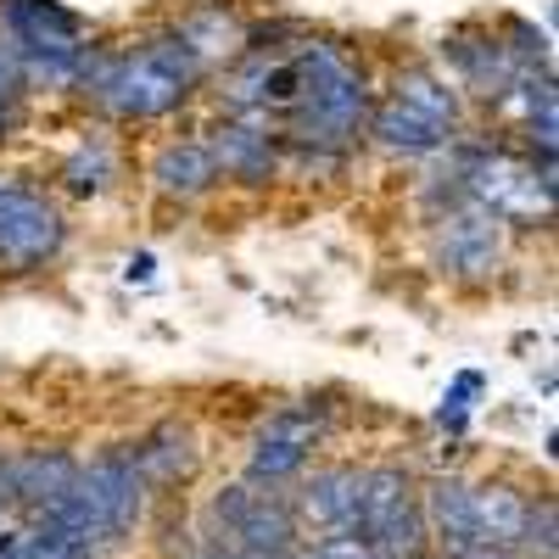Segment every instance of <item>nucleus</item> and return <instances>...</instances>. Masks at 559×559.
<instances>
[{"mask_svg": "<svg viewBox=\"0 0 559 559\" xmlns=\"http://www.w3.org/2000/svg\"><path fill=\"white\" fill-rule=\"evenodd\" d=\"M202 79H207V62L168 23V28L146 34L140 45H123V51L90 45L73 90L118 123H152V118H168L174 107L191 102Z\"/></svg>", "mask_w": 559, "mask_h": 559, "instance_id": "obj_1", "label": "nucleus"}, {"mask_svg": "<svg viewBox=\"0 0 559 559\" xmlns=\"http://www.w3.org/2000/svg\"><path fill=\"white\" fill-rule=\"evenodd\" d=\"M292 73H297V96L274 123L280 140H286V152L347 157L364 140L369 107H376V90H369L364 62L347 51V45L308 34L292 51Z\"/></svg>", "mask_w": 559, "mask_h": 559, "instance_id": "obj_2", "label": "nucleus"}, {"mask_svg": "<svg viewBox=\"0 0 559 559\" xmlns=\"http://www.w3.org/2000/svg\"><path fill=\"white\" fill-rule=\"evenodd\" d=\"M448 168L459 174L464 197L487 207L503 229H537L554 218V168H537L526 152L509 146H448Z\"/></svg>", "mask_w": 559, "mask_h": 559, "instance_id": "obj_3", "label": "nucleus"}, {"mask_svg": "<svg viewBox=\"0 0 559 559\" xmlns=\"http://www.w3.org/2000/svg\"><path fill=\"white\" fill-rule=\"evenodd\" d=\"M426 207H431V258L448 280L481 286L503 269V224L464 197L453 168L426 185Z\"/></svg>", "mask_w": 559, "mask_h": 559, "instance_id": "obj_4", "label": "nucleus"}, {"mask_svg": "<svg viewBox=\"0 0 559 559\" xmlns=\"http://www.w3.org/2000/svg\"><path fill=\"white\" fill-rule=\"evenodd\" d=\"M376 559H419L431 554L426 515H419V481L408 464H369L358 471V526Z\"/></svg>", "mask_w": 559, "mask_h": 559, "instance_id": "obj_5", "label": "nucleus"}, {"mask_svg": "<svg viewBox=\"0 0 559 559\" xmlns=\"http://www.w3.org/2000/svg\"><path fill=\"white\" fill-rule=\"evenodd\" d=\"M207 521L224 548H236L241 559H280L286 548L302 543L297 515H292V498L280 487H258V481H229L213 492L207 503Z\"/></svg>", "mask_w": 559, "mask_h": 559, "instance_id": "obj_6", "label": "nucleus"}, {"mask_svg": "<svg viewBox=\"0 0 559 559\" xmlns=\"http://www.w3.org/2000/svg\"><path fill=\"white\" fill-rule=\"evenodd\" d=\"M62 247H68L62 207L34 185L0 179V274H34L57 263Z\"/></svg>", "mask_w": 559, "mask_h": 559, "instance_id": "obj_7", "label": "nucleus"}, {"mask_svg": "<svg viewBox=\"0 0 559 559\" xmlns=\"http://www.w3.org/2000/svg\"><path fill=\"white\" fill-rule=\"evenodd\" d=\"M79 492L90 503L96 521V543L102 548H123L140 526H146V481H140L129 448H102L96 459L79 464Z\"/></svg>", "mask_w": 559, "mask_h": 559, "instance_id": "obj_8", "label": "nucleus"}, {"mask_svg": "<svg viewBox=\"0 0 559 559\" xmlns=\"http://www.w3.org/2000/svg\"><path fill=\"white\" fill-rule=\"evenodd\" d=\"M324 442V419L313 408H280L269 414L252 448H247V476L241 481H258V487H292L302 471L313 448Z\"/></svg>", "mask_w": 559, "mask_h": 559, "instance_id": "obj_9", "label": "nucleus"}, {"mask_svg": "<svg viewBox=\"0 0 559 559\" xmlns=\"http://www.w3.org/2000/svg\"><path fill=\"white\" fill-rule=\"evenodd\" d=\"M286 498H292L302 543L353 532L358 526V464H313V471L297 476V492Z\"/></svg>", "mask_w": 559, "mask_h": 559, "instance_id": "obj_10", "label": "nucleus"}, {"mask_svg": "<svg viewBox=\"0 0 559 559\" xmlns=\"http://www.w3.org/2000/svg\"><path fill=\"white\" fill-rule=\"evenodd\" d=\"M0 39L12 57H73L90 45V28L62 0H0Z\"/></svg>", "mask_w": 559, "mask_h": 559, "instance_id": "obj_11", "label": "nucleus"}, {"mask_svg": "<svg viewBox=\"0 0 559 559\" xmlns=\"http://www.w3.org/2000/svg\"><path fill=\"white\" fill-rule=\"evenodd\" d=\"M207 152L218 163V179L236 185H274L286 174V140L258 118H218L207 129Z\"/></svg>", "mask_w": 559, "mask_h": 559, "instance_id": "obj_12", "label": "nucleus"}, {"mask_svg": "<svg viewBox=\"0 0 559 559\" xmlns=\"http://www.w3.org/2000/svg\"><path fill=\"white\" fill-rule=\"evenodd\" d=\"M442 57H448V68H453V84L471 90V96L487 102V107L509 90V79L521 73L515 62H509L498 28H481V23H464V28L442 34Z\"/></svg>", "mask_w": 559, "mask_h": 559, "instance_id": "obj_13", "label": "nucleus"}, {"mask_svg": "<svg viewBox=\"0 0 559 559\" xmlns=\"http://www.w3.org/2000/svg\"><path fill=\"white\" fill-rule=\"evenodd\" d=\"M419 515H426V543H431L437 559H464L471 548H481L476 509H471V481L464 476L419 481Z\"/></svg>", "mask_w": 559, "mask_h": 559, "instance_id": "obj_14", "label": "nucleus"}, {"mask_svg": "<svg viewBox=\"0 0 559 559\" xmlns=\"http://www.w3.org/2000/svg\"><path fill=\"white\" fill-rule=\"evenodd\" d=\"M79 487V459L68 448H28L12 453V492H17V521L34 526Z\"/></svg>", "mask_w": 559, "mask_h": 559, "instance_id": "obj_15", "label": "nucleus"}, {"mask_svg": "<svg viewBox=\"0 0 559 559\" xmlns=\"http://www.w3.org/2000/svg\"><path fill=\"white\" fill-rule=\"evenodd\" d=\"M129 459H134L140 481H146V492H174L197 476L202 448H197V431L185 419H163L140 442H129Z\"/></svg>", "mask_w": 559, "mask_h": 559, "instance_id": "obj_16", "label": "nucleus"}, {"mask_svg": "<svg viewBox=\"0 0 559 559\" xmlns=\"http://www.w3.org/2000/svg\"><path fill=\"white\" fill-rule=\"evenodd\" d=\"M364 134L376 140L386 157H403V163L442 157L453 140H459V129H448V123H437V118H426V112H414V107H403V102H392V96L369 107Z\"/></svg>", "mask_w": 559, "mask_h": 559, "instance_id": "obj_17", "label": "nucleus"}, {"mask_svg": "<svg viewBox=\"0 0 559 559\" xmlns=\"http://www.w3.org/2000/svg\"><path fill=\"white\" fill-rule=\"evenodd\" d=\"M218 185V163L207 152V140H168L152 157V191L168 202H197Z\"/></svg>", "mask_w": 559, "mask_h": 559, "instance_id": "obj_18", "label": "nucleus"}, {"mask_svg": "<svg viewBox=\"0 0 559 559\" xmlns=\"http://www.w3.org/2000/svg\"><path fill=\"white\" fill-rule=\"evenodd\" d=\"M471 509H476V537L487 548H521V532H526V515H532V492L515 487V481H476L471 487Z\"/></svg>", "mask_w": 559, "mask_h": 559, "instance_id": "obj_19", "label": "nucleus"}, {"mask_svg": "<svg viewBox=\"0 0 559 559\" xmlns=\"http://www.w3.org/2000/svg\"><path fill=\"white\" fill-rule=\"evenodd\" d=\"M386 96L403 102V107H414V112H426V118H437V123H448V129L464 123V90H459L453 79H442L437 68H426V62L397 68Z\"/></svg>", "mask_w": 559, "mask_h": 559, "instance_id": "obj_20", "label": "nucleus"}, {"mask_svg": "<svg viewBox=\"0 0 559 559\" xmlns=\"http://www.w3.org/2000/svg\"><path fill=\"white\" fill-rule=\"evenodd\" d=\"M174 28L185 34V45H191L207 68H213L218 57H241V39H247V28L229 17L224 7H197V12H185Z\"/></svg>", "mask_w": 559, "mask_h": 559, "instance_id": "obj_21", "label": "nucleus"}, {"mask_svg": "<svg viewBox=\"0 0 559 559\" xmlns=\"http://www.w3.org/2000/svg\"><path fill=\"white\" fill-rule=\"evenodd\" d=\"M62 191L68 197H102L107 185L118 179V157H112V146L107 140H79V146L62 157Z\"/></svg>", "mask_w": 559, "mask_h": 559, "instance_id": "obj_22", "label": "nucleus"}, {"mask_svg": "<svg viewBox=\"0 0 559 559\" xmlns=\"http://www.w3.org/2000/svg\"><path fill=\"white\" fill-rule=\"evenodd\" d=\"M559 548V515H554V498H532V515H526V532H521V559H554Z\"/></svg>", "mask_w": 559, "mask_h": 559, "instance_id": "obj_23", "label": "nucleus"}, {"mask_svg": "<svg viewBox=\"0 0 559 559\" xmlns=\"http://www.w3.org/2000/svg\"><path fill=\"white\" fill-rule=\"evenodd\" d=\"M28 532V559H102L96 543H84L62 526H23Z\"/></svg>", "mask_w": 559, "mask_h": 559, "instance_id": "obj_24", "label": "nucleus"}, {"mask_svg": "<svg viewBox=\"0 0 559 559\" xmlns=\"http://www.w3.org/2000/svg\"><path fill=\"white\" fill-rule=\"evenodd\" d=\"M481 392H487V381L476 376V369H464V376H459V381L448 386L442 408H437V426L459 437V431H464V419H471V408H476V397H481Z\"/></svg>", "mask_w": 559, "mask_h": 559, "instance_id": "obj_25", "label": "nucleus"}, {"mask_svg": "<svg viewBox=\"0 0 559 559\" xmlns=\"http://www.w3.org/2000/svg\"><path fill=\"white\" fill-rule=\"evenodd\" d=\"M313 548V559H376V548H369L358 532H336V537H319V543H308Z\"/></svg>", "mask_w": 559, "mask_h": 559, "instance_id": "obj_26", "label": "nucleus"}, {"mask_svg": "<svg viewBox=\"0 0 559 559\" xmlns=\"http://www.w3.org/2000/svg\"><path fill=\"white\" fill-rule=\"evenodd\" d=\"M0 559H28V532H23V521L0 526Z\"/></svg>", "mask_w": 559, "mask_h": 559, "instance_id": "obj_27", "label": "nucleus"}, {"mask_svg": "<svg viewBox=\"0 0 559 559\" xmlns=\"http://www.w3.org/2000/svg\"><path fill=\"white\" fill-rule=\"evenodd\" d=\"M12 90H23V73H17V57H12V45L0 39V96H12ZM28 96V90H23Z\"/></svg>", "mask_w": 559, "mask_h": 559, "instance_id": "obj_28", "label": "nucleus"}, {"mask_svg": "<svg viewBox=\"0 0 559 559\" xmlns=\"http://www.w3.org/2000/svg\"><path fill=\"white\" fill-rule=\"evenodd\" d=\"M419 559H437V554H419Z\"/></svg>", "mask_w": 559, "mask_h": 559, "instance_id": "obj_29", "label": "nucleus"}]
</instances>
